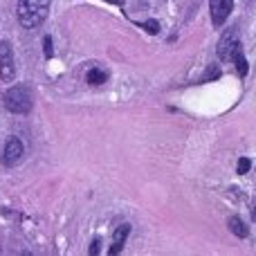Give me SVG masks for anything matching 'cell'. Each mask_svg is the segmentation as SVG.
Returning <instances> with one entry per match:
<instances>
[{"instance_id":"1","label":"cell","mask_w":256,"mask_h":256,"mask_svg":"<svg viewBox=\"0 0 256 256\" xmlns=\"http://www.w3.org/2000/svg\"><path fill=\"white\" fill-rule=\"evenodd\" d=\"M52 0H18V22L27 30L43 25Z\"/></svg>"},{"instance_id":"2","label":"cell","mask_w":256,"mask_h":256,"mask_svg":"<svg viewBox=\"0 0 256 256\" xmlns=\"http://www.w3.org/2000/svg\"><path fill=\"white\" fill-rule=\"evenodd\" d=\"M2 104L9 112L14 115H27L32 110V92L25 88V86H14L4 92Z\"/></svg>"},{"instance_id":"3","label":"cell","mask_w":256,"mask_h":256,"mask_svg":"<svg viewBox=\"0 0 256 256\" xmlns=\"http://www.w3.org/2000/svg\"><path fill=\"white\" fill-rule=\"evenodd\" d=\"M0 76L4 81L14 79V52L7 40H0Z\"/></svg>"},{"instance_id":"4","label":"cell","mask_w":256,"mask_h":256,"mask_svg":"<svg viewBox=\"0 0 256 256\" xmlns=\"http://www.w3.org/2000/svg\"><path fill=\"white\" fill-rule=\"evenodd\" d=\"M236 43H238V27H230V30L222 34L220 43H218V56H220L222 61H230V54Z\"/></svg>"},{"instance_id":"5","label":"cell","mask_w":256,"mask_h":256,"mask_svg":"<svg viewBox=\"0 0 256 256\" xmlns=\"http://www.w3.org/2000/svg\"><path fill=\"white\" fill-rule=\"evenodd\" d=\"M234 7V0H212V20L216 27H220L222 22L230 18V12Z\"/></svg>"},{"instance_id":"6","label":"cell","mask_w":256,"mask_h":256,"mask_svg":"<svg viewBox=\"0 0 256 256\" xmlns=\"http://www.w3.org/2000/svg\"><path fill=\"white\" fill-rule=\"evenodd\" d=\"M20 158H22V142L18 140V137H9V140L4 142V148H2L4 164H16Z\"/></svg>"},{"instance_id":"7","label":"cell","mask_w":256,"mask_h":256,"mask_svg":"<svg viewBox=\"0 0 256 256\" xmlns=\"http://www.w3.org/2000/svg\"><path fill=\"white\" fill-rule=\"evenodd\" d=\"M128 234H130V225H120L112 234V245H110V254H120L122 248H124Z\"/></svg>"},{"instance_id":"8","label":"cell","mask_w":256,"mask_h":256,"mask_svg":"<svg viewBox=\"0 0 256 256\" xmlns=\"http://www.w3.org/2000/svg\"><path fill=\"white\" fill-rule=\"evenodd\" d=\"M227 225H230V232H232V234H234V236H238V238H245V236L250 234V232H248V227H245V222L240 220L238 216H232L230 220H227Z\"/></svg>"},{"instance_id":"9","label":"cell","mask_w":256,"mask_h":256,"mask_svg":"<svg viewBox=\"0 0 256 256\" xmlns=\"http://www.w3.org/2000/svg\"><path fill=\"white\" fill-rule=\"evenodd\" d=\"M86 79H88L90 86H102V84H106V81H108V72L106 70H99V68L94 66L92 70L88 72V76H86Z\"/></svg>"},{"instance_id":"10","label":"cell","mask_w":256,"mask_h":256,"mask_svg":"<svg viewBox=\"0 0 256 256\" xmlns=\"http://www.w3.org/2000/svg\"><path fill=\"white\" fill-rule=\"evenodd\" d=\"M250 166H252V160H250V158H240V160H238V166H236V171L243 176V173L250 171Z\"/></svg>"},{"instance_id":"11","label":"cell","mask_w":256,"mask_h":256,"mask_svg":"<svg viewBox=\"0 0 256 256\" xmlns=\"http://www.w3.org/2000/svg\"><path fill=\"white\" fill-rule=\"evenodd\" d=\"M144 27H146V32H150V34H158V32H160V25L155 20H146Z\"/></svg>"},{"instance_id":"12","label":"cell","mask_w":256,"mask_h":256,"mask_svg":"<svg viewBox=\"0 0 256 256\" xmlns=\"http://www.w3.org/2000/svg\"><path fill=\"white\" fill-rule=\"evenodd\" d=\"M52 54H54V52H52V38H50V36H45V56L50 58Z\"/></svg>"},{"instance_id":"13","label":"cell","mask_w":256,"mask_h":256,"mask_svg":"<svg viewBox=\"0 0 256 256\" xmlns=\"http://www.w3.org/2000/svg\"><path fill=\"white\" fill-rule=\"evenodd\" d=\"M216 76H220V70H218V68H212V70H209V74L204 76V79H216Z\"/></svg>"},{"instance_id":"14","label":"cell","mask_w":256,"mask_h":256,"mask_svg":"<svg viewBox=\"0 0 256 256\" xmlns=\"http://www.w3.org/2000/svg\"><path fill=\"white\" fill-rule=\"evenodd\" d=\"M90 254H99V238L92 240V245H90Z\"/></svg>"},{"instance_id":"15","label":"cell","mask_w":256,"mask_h":256,"mask_svg":"<svg viewBox=\"0 0 256 256\" xmlns=\"http://www.w3.org/2000/svg\"><path fill=\"white\" fill-rule=\"evenodd\" d=\"M106 2H112V4H124V0H106Z\"/></svg>"}]
</instances>
